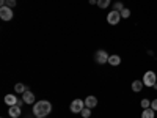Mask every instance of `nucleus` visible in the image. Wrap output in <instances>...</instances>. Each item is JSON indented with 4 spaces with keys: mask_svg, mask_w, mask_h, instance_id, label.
Segmentation results:
<instances>
[{
    "mask_svg": "<svg viewBox=\"0 0 157 118\" xmlns=\"http://www.w3.org/2000/svg\"><path fill=\"white\" fill-rule=\"evenodd\" d=\"M52 112V104L49 101H36L35 106H33V115L36 118H41V116H47Z\"/></svg>",
    "mask_w": 157,
    "mask_h": 118,
    "instance_id": "obj_1",
    "label": "nucleus"
},
{
    "mask_svg": "<svg viewBox=\"0 0 157 118\" xmlns=\"http://www.w3.org/2000/svg\"><path fill=\"white\" fill-rule=\"evenodd\" d=\"M141 81H143V84H145V87H154L157 84V76H155L154 71H146Z\"/></svg>",
    "mask_w": 157,
    "mask_h": 118,
    "instance_id": "obj_2",
    "label": "nucleus"
},
{
    "mask_svg": "<svg viewBox=\"0 0 157 118\" xmlns=\"http://www.w3.org/2000/svg\"><path fill=\"white\" fill-rule=\"evenodd\" d=\"M69 109H71L72 113H80V112L85 109V101H83V99H74V101L71 102Z\"/></svg>",
    "mask_w": 157,
    "mask_h": 118,
    "instance_id": "obj_3",
    "label": "nucleus"
},
{
    "mask_svg": "<svg viewBox=\"0 0 157 118\" xmlns=\"http://www.w3.org/2000/svg\"><path fill=\"white\" fill-rule=\"evenodd\" d=\"M13 8H10V6H0V19L2 21H6V22H10L11 19H13Z\"/></svg>",
    "mask_w": 157,
    "mask_h": 118,
    "instance_id": "obj_4",
    "label": "nucleus"
},
{
    "mask_svg": "<svg viewBox=\"0 0 157 118\" xmlns=\"http://www.w3.org/2000/svg\"><path fill=\"white\" fill-rule=\"evenodd\" d=\"M120 21H121V13H120V11L113 10V11H110L109 14H107V22H109L110 25H116Z\"/></svg>",
    "mask_w": 157,
    "mask_h": 118,
    "instance_id": "obj_5",
    "label": "nucleus"
},
{
    "mask_svg": "<svg viewBox=\"0 0 157 118\" xmlns=\"http://www.w3.org/2000/svg\"><path fill=\"white\" fill-rule=\"evenodd\" d=\"M109 58H110V55L107 54L105 50H98L96 54H94V60H96V63H98V65L109 63Z\"/></svg>",
    "mask_w": 157,
    "mask_h": 118,
    "instance_id": "obj_6",
    "label": "nucleus"
},
{
    "mask_svg": "<svg viewBox=\"0 0 157 118\" xmlns=\"http://www.w3.org/2000/svg\"><path fill=\"white\" fill-rule=\"evenodd\" d=\"M8 113H10L11 118H19L22 115V107H19V106H10Z\"/></svg>",
    "mask_w": 157,
    "mask_h": 118,
    "instance_id": "obj_7",
    "label": "nucleus"
},
{
    "mask_svg": "<svg viewBox=\"0 0 157 118\" xmlns=\"http://www.w3.org/2000/svg\"><path fill=\"white\" fill-rule=\"evenodd\" d=\"M22 99H24L25 104H35V93H33V91H30V90H27L22 95Z\"/></svg>",
    "mask_w": 157,
    "mask_h": 118,
    "instance_id": "obj_8",
    "label": "nucleus"
},
{
    "mask_svg": "<svg viewBox=\"0 0 157 118\" xmlns=\"http://www.w3.org/2000/svg\"><path fill=\"white\" fill-rule=\"evenodd\" d=\"M98 106V98L96 96H88L85 98V107H90V109H93Z\"/></svg>",
    "mask_w": 157,
    "mask_h": 118,
    "instance_id": "obj_9",
    "label": "nucleus"
},
{
    "mask_svg": "<svg viewBox=\"0 0 157 118\" xmlns=\"http://www.w3.org/2000/svg\"><path fill=\"white\" fill-rule=\"evenodd\" d=\"M17 99H19V98H16L14 95H6V96H5V104H6V106H16Z\"/></svg>",
    "mask_w": 157,
    "mask_h": 118,
    "instance_id": "obj_10",
    "label": "nucleus"
},
{
    "mask_svg": "<svg viewBox=\"0 0 157 118\" xmlns=\"http://www.w3.org/2000/svg\"><path fill=\"white\" fill-rule=\"evenodd\" d=\"M154 115H155V110L152 107L143 109V112H141V118H154Z\"/></svg>",
    "mask_w": 157,
    "mask_h": 118,
    "instance_id": "obj_11",
    "label": "nucleus"
},
{
    "mask_svg": "<svg viewBox=\"0 0 157 118\" xmlns=\"http://www.w3.org/2000/svg\"><path fill=\"white\" fill-rule=\"evenodd\" d=\"M143 87H145L143 81H134L132 82V91H135V93H140V91L143 90Z\"/></svg>",
    "mask_w": 157,
    "mask_h": 118,
    "instance_id": "obj_12",
    "label": "nucleus"
},
{
    "mask_svg": "<svg viewBox=\"0 0 157 118\" xmlns=\"http://www.w3.org/2000/svg\"><path fill=\"white\" fill-rule=\"evenodd\" d=\"M109 63L112 65V66H120V65H121V57L120 55H110Z\"/></svg>",
    "mask_w": 157,
    "mask_h": 118,
    "instance_id": "obj_13",
    "label": "nucleus"
},
{
    "mask_svg": "<svg viewBox=\"0 0 157 118\" xmlns=\"http://www.w3.org/2000/svg\"><path fill=\"white\" fill-rule=\"evenodd\" d=\"M14 91H16V93H19V95H24L25 93V91H27V85H24V84H16L14 85Z\"/></svg>",
    "mask_w": 157,
    "mask_h": 118,
    "instance_id": "obj_14",
    "label": "nucleus"
},
{
    "mask_svg": "<svg viewBox=\"0 0 157 118\" xmlns=\"http://www.w3.org/2000/svg\"><path fill=\"white\" fill-rule=\"evenodd\" d=\"M110 3H112V0H98V6H99V8H102V10L109 8V6H110Z\"/></svg>",
    "mask_w": 157,
    "mask_h": 118,
    "instance_id": "obj_15",
    "label": "nucleus"
},
{
    "mask_svg": "<svg viewBox=\"0 0 157 118\" xmlns=\"http://www.w3.org/2000/svg\"><path fill=\"white\" fill-rule=\"evenodd\" d=\"M120 13H121V18H123V19H129V18H130V10L126 8V6H124Z\"/></svg>",
    "mask_w": 157,
    "mask_h": 118,
    "instance_id": "obj_16",
    "label": "nucleus"
},
{
    "mask_svg": "<svg viewBox=\"0 0 157 118\" xmlns=\"http://www.w3.org/2000/svg\"><path fill=\"white\" fill-rule=\"evenodd\" d=\"M140 106H141V109H148V107H151V101L148 98H145V99H141Z\"/></svg>",
    "mask_w": 157,
    "mask_h": 118,
    "instance_id": "obj_17",
    "label": "nucleus"
},
{
    "mask_svg": "<svg viewBox=\"0 0 157 118\" xmlns=\"http://www.w3.org/2000/svg\"><path fill=\"white\" fill-rule=\"evenodd\" d=\"M80 115H82L83 118H90V116H91V109H90V107H85V109L80 112Z\"/></svg>",
    "mask_w": 157,
    "mask_h": 118,
    "instance_id": "obj_18",
    "label": "nucleus"
},
{
    "mask_svg": "<svg viewBox=\"0 0 157 118\" xmlns=\"http://www.w3.org/2000/svg\"><path fill=\"white\" fill-rule=\"evenodd\" d=\"M123 8H124L123 2H115V3H113V10H116V11H121Z\"/></svg>",
    "mask_w": 157,
    "mask_h": 118,
    "instance_id": "obj_19",
    "label": "nucleus"
},
{
    "mask_svg": "<svg viewBox=\"0 0 157 118\" xmlns=\"http://www.w3.org/2000/svg\"><path fill=\"white\" fill-rule=\"evenodd\" d=\"M16 0H6V6H10V8H14L16 6Z\"/></svg>",
    "mask_w": 157,
    "mask_h": 118,
    "instance_id": "obj_20",
    "label": "nucleus"
},
{
    "mask_svg": "<svg viewBox=\"0 0 157 118\" xmlns=\"http://www.w3.org/2000/svg\"><path fill=\"white\" fill-rule=\"evenodd\" d=\"M151 107H152V109H154V110H157V98H155V99H152V101H151Z\"/></svg>",
    "mask_w": 157,
    "mask_h": 118,
    "instance_id": "obj_21",
    "label": "nucleus"
},
{
    "mask_svg": "<svg viewBox=\"0 0 157 118\" xmlns=\"http://www.w3.org/2000/svg\"><path fill=\"white\" fill-rule=\"evenodd\" d=\"M24 104H25V102H24V99H17V104H16V106H19V107H22V106H24Z\"/></svg>",
    "mask_w": 157,
    "mask_h": 118,
    "instance_id": "obj_22",
    "label": "nucleus"
},
{
    "mask_svg": "<svg viewBox=\"0 0 157 118\" xmlns=\"http://www.w3.org/2000/svg\"><path fill=\"white\" fill-rule=\"evenodd\" d=\"M90 5H98V0H90Z\"/></svg>",
    "mask_w": 157,
    "mask_h": 118,
    "instance_id": "obj_23",
    "label": "nucleus"
},
{
    "mask_svg": "<svg viewBox=\"0 0 157 118\" xmlns=\"http://www.w3.org/2000/svg\"><path fill=\"white\" fill-rule=\"evenodd\" d=\"M6 5V0H0V6H5Z\"/></svg>",
    "mask_w": 157,
    "mask_h": 118,
    "instance_id": "obj_24",
    "label": "nucleus"
},
{
    "mask_svg": "<svg viewBox=\"0 0 157 118\" xmlns=\"http://www.w3.org/2000/svg\"><path fill=\"white\" fill-rule=\"evenodd\" d=\"M41 118H47V116H41Z\"/></svg>",
    "mask_w": 157,
    "mask_h": 118,
    "instance_id": "obj_25",
    "label": "nucleus"
}]
</instances>
